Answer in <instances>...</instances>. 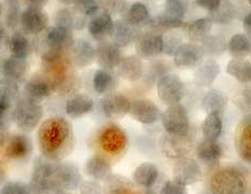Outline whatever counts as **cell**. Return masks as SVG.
<instances>
[{"label":"cell","instance_id":"6da1fadb","mask_svg":"<svg viewBox=\"0 0 251 194\" xmlns=\"http://www.w3.org/2000/svg\"><path fill=\"white\" fill-rule=\"evenodd\" d=\"M38 142L42 155L59 162L74 150V129L66 119L53 117L48 119L38 131Z\"/></svg>","mask_w":251,"mask_h":194},{"label":"cell","instance_id":"7a4b0ae2","mask_svg":"<svg viewBox=\"0 0 251 194\" xmlns=\"http://www.w3.org/2000/svg\"><path fill=\"white\" fill-rule=\"evenodd\" d=\"M57 161L41 155L34 162V171L29 182L31 194H56L62 191L54 178Z\"/></svg>","mask_w":251,"mask_h":194},{"label":"cell","instance_id":"3957f363","mask_svg":"<svg viewBox=\"0 0 251 194\" xmlns=\"http://www.w3.org/2000/svg\"><path fill=\"white\" fill-rule=\"evenodd\" d=\"M212 194H246L248 181L236 169H223L215 172L210 180Z\"/></svg>","mask_w":251,"mask_h":194},{"label":"cell","instance_id":"277c9868","mask_svg":"<svg viewBox=\"0 0 251 194\" xmlns=\"http://www.w3.org/2000/svg\"><path fill=\"white\" fill-rule=\"evenodd\" d=\"M42 117L43 108L39 102L26 98L19 100L11 113V118L15 125L25 133L34 132L40 124Z\"/></svg>","mask_w":251,"mask_h":194},{"label":"cell","instance_id":"5b68a950","mask_svg":"<svg viewBox=\"0 0 251 194\" xmlns=\"http://www.w3.org/2000/svg\"><path fill=\"white\" fill-rule=\"evenodd\" d=\"M74 34L72 30L53 26L45 30V36L41 41L43 53H66L74 43Z\"/></svg>","mask_w":251,"mask_h":194},{"label":"cell","instance_id":"8992f818","mask_svg":"<svg viewBox=\"0 0 251 194\" xmlns=\"http://www.w3.org/2000/svg\"><path fill=\"white\" fill-rule=\"evenodd\" d=\"M160 149L168 159L184 158L193 149V139L189 134L173 135L165 133L160 139Z\"/></svg>","mask_w":251,"mask_h":194},{"label":"cell","instance_id":"52a82bcc","mask_svg":"<svg viewBox=\"0 0 251 194\" xmlns=\"http://www.w3.org/2000/svg\"><path fill=\"white\" fill-rule=\"evenodd\" d=\"M157 95L167 106L179 104L184 96V84L179 75L166 73L157 81Z\"/></svg>","mask_w":251,"mask_h":194},{"label":"cell","instance_id":"ba28073f","mask_svg":"<svg viewBox=\"0 0 251 194\" xmlns=\"http://www.w3.org/2000/svg\"><path fill=\"white\" fill-rule=\"evenodd\" d=\"M162 123L166 133L173 135H187L190 131V120L185 108L180 105L168 106L163 112Z\"/></svg>","mask_w":251,"mask_h":194},{"label":"cell","instance_id":"9c48e42d","mask_svg":"<svg viewBox=\"0 0 251 194\" xmlns=\"http://www.w3.org/2000/svg\"><path fill=\"white\" fill-rule=\"evenodd\" d=\"M173 180L187 187L199 182L203 177V172L198 162L184 156L176 162L173 170Z\"/></svg>","mask_w":251,"mask_h":194},{"label":"cell","instance_id":"30bf717a","mask_svg":"<svg viewBox=\"0 0 251 194\" xmlns=\"http://www.w3.org/2000/svg\"><path fill=\"white\" fill-rule=\"evenodd\" d=\"M0 150H2L3 155L8 160L24 161L28 159L32 152V142L25 134H15L9 136Z\"/></svg>","mask_w":251,"mask_h":194},{"label":"cell","instance_id":"8fae6325","mask_svg":"<svg viewBox=\"0 0 251 194\" xmlns=\"http://www.w3.org/2000/svg\"><path fill=\"white\" fill-rule=\"evenodd\" d=\"M204 52L201 46L194 42L182 43L174 54V63L178 68H195L204 61Z\"/></svg>","mask_w":251,"mask_h":194},{"label":"cell","instance_id":"7c38bea8","mask_svg":"<svg viewBox=\"0 0 251 194\" xmlns=\"http://www.w3.org/2000/svg\"><path fill=\"white\" fill-rule=\"evenodd\" d=\"M54 178L62 191H74L82 182L79 169L70 162H58Z\"/></svg>","mask_w":251,"mask_h":194},{"label":"cell","instance_id":"4fadbf2b","mask_svg":"<svg viewBox=\"0 0 251 194\" xmlns=\"http://www.w3.org/2000/svg\"><path fill=\"white\" fill-rule=\"evenodd\" d=\"M126 134L118 125H108L100 134V147L108 153H120L126 147Z\"/></svg>","mask_w":251,"mask_h":194},{"label":"cell","instance_id":"5bb4252c","mask_svg":"<svg viewBox=\"0 0 251 194\" xmlns=\"http://www.w3.org/2000/svg\"><path fill=\"white\" fill-rule=\"evenodd\" d=\"M20 24L26 34L39 35L48 28L49 16L42 9L27 7L21 14Z\"/></svg>","mask_w":251,"mask_h":194},{"label":"cell","instance_id":"9a60e30c","mask_svg":"<svg viewBox=\"0 0 251 194\" xmlns=\"http://www.w3.org/2000/svg\"><path fill=\"white\" fill-rule=\"evenodd\" d=\"M54 92V86L45 74H35L27 81L24 88L25 98L39 102L51 96Z\"/></svg>","mask_w":251,"mask_h":194},{"label":"cell","instance_id":"2e32d148","mask_svg":"<svg viewBox=\"0 0 251 194\" xmlns=\"http://www.w3.org/2000/svg\"><path fill=\"white\" fill-rule=\"evenodd\" d=\"M135 48L137 56L149 59L162 53V35L153 31L140 32L135 40Z\"/></svg>","mask_w":251,"mask_h":194},{"label":"cell","instance_id":"e0dca14e","mask_svg":"<svg viewBox=\"0 0 251 194\" xmlns=\"http://www.w3.org/2000/svg\"><path fill=\"white\" fill-rule=\"evenodd\" d=\"M129 115L134 120L143 124H153L160 118V109L150 99L141 98L130 102Z\"/></svg>","mask_w":251,"mask_h":194},{"label":"cell","instance_id":"ac0fdd59","mask_svg":"<svg viewBox=\"0 0 251 194\" xmlns=\"http://www.w3.org/2000/svg\"><path fill=\"white\" fill-rule=\"evenodd\" d=\"M101 109L108 118L118 120L129 112L130 101L126 96L112 92L101 99Z\"/></svg>","mask_w":251,"mask_h":194},{"label":"cell","instance_id":"d6986e66","mask_svg":"<svg viewBox=\"0 0 251 194\" xmlns=\"http://www.w3.org/2000/svg\"><path fill=\"white\" fill-rule=\"evenodd\" d=\"M68 58L72 65L78 68H84L89 66L96 57V50L89 41L79 39L74 41L73 46L68 50Z\"/></svg>","mask_w":251,"mask_h":194},{"label":"cell","instance_id":"ffe728a7","mask_svg":"<svg viewBox=\"0 0 251 194\" xmlns=\"http://www.w3.org/2000/svg\"><path fill=\"white\" fill-rule=\"evenodd\" d=\"M112 27L113 21L111 15L101 9L92 14L89 23H87V29H89L90 35L97 41H105L110 36Z\"/></svg>","mask_w":251,"mask_h":194},{"label":"cell","instance_id":"44dd1931","mask_svg":"<svg viewBox=\"0 0 251 194\" xmlns=\"http://www.w3.org/2000/svg\"><path fill=\"white\" fill-rule=\"evenodd\" d=\"M140 34L137 27L125 23L124 21L119 20L116 23L113 22V27L110 32L111 42L118 48H126L132 45Z\"/></svg>","mask_w":251,"mask_h":194},{"label":"cell","instance_id":"7402d4cb","mask_svg":"<svg viewBox=\"0 0 251 194\" xmlns=\"http://www.w3.org/2000/svg\"><path fill=\"white\" fill-rule=\"evenodd\" d=\"M86 16L81 14L75 8H64L58 10L54 22L55 26L68 30L83 29L86 25Z\"/></svg>","mask_w":251,"mask_h":194},{"label":"cell","instance_id":"603a6c76","mask_svg":"<svg viewBox=\"0 0 251 194\" xmlns=\"http://www.w3.org/2000/svg\"><path fill=\"white\" fill-rule=\"evenodd\" d=\"M96 61L101 69L112 70L118 67L121 61V50L112 42H102L96 48Z\"/></svg>","mask_w":251,"mask_h":194},{"label":"cell","instance_id":"cb8c5ba5","mask_svg":"<svg viewBox=\"0 0 251 194\" xmlns=\"http://www.w3.org/2000/svg\"><path fill=\"white\" fill-rule=\"evenodd\" d=\"M235 146L239 156L246 162L251 161V124L247 117L239 123L235 134Z\"/></svg>","mask_w":251,"mask_h":194},{"label":"cell","instance_id":"d4e9b609","mask_svg":"<svg viewBox=\"0 0 251 194\" xmlns=\"http://www.w3.org/2000/svg\"><path fill=\"white\" fill-rule=\"evenodd\" d=\"M94 101L89 95L77 93L70 96L65 105V111L73 119H78L92 111Z\"/></svg>","mask_w":251,"mask_h":194},{"label":"cell","instance_id":"484cf974","mask_svg":"<svg viewBox=\"0 0 251 194\" xmlns=\"http://www.w3.org/2000/svg\"><path fill=\"white\" fill-rule=\"evenodd\" d=\"M118 74L128 81H137L144 74V64L137 55L122 57L118 65Z\"/></svg>","mask_w":251,"mask_h":194},{"label":"cell","instance_id":"4316f807","mask_svg":"<svg viewBox=\"0 0 251 194\" xmlns=\"http://www.w3.org/2000/svg\"><path fill=\"white\" fill-rule=\"evenodd\" d=\"M28 64L26 59L10 56L5 58L1 64V73L4 79H8L14 82L23 81L28 72Z\"/></svg>","mask_w":251,"mask_h":194},{"label":"cell","instance_id":"83f0119b","mask_svg":"<svg viewBox=\"0 0 251 194\" xmlns=\"http://www.w3.org/2000/svg\"><path fill=\"white\" fill-rule=\"evenodd\" d=\"M228 104V97L220 90H210L203 99V108L207 115L222 116Z\"/></svg>","mask_w":251,"mask_h":194},{"label":"cell","instance_id":"f1b7e54d","mask_svg":"<svg viewBox=\"0 0 251 194\" xmlns=\"http://www.w3.org/2000/svg\"><path fill=\"white\" fill-rule=\"evenodd\" d=\"M196 153H198V158L201 161V163L214 167L219 164L222 156V149L217 142L204 139L199 144Z\"/></svg>","mask_w":251,"mask_h":194},{"label":"cell","instance_id":"f546056e","mask_svg":"<svg viewBox=\"0 0 251 194\" xmlns=\"http://www.w3.org/2000/svg\"><path fill=\"white\" fill-rule=\"evenodd\" d=\"M121 13H122V21L135 27L146 24L150 18L148 8L141 2H134L130 4H126Z\"/></svg>","mask_w":251,"mask_h":194},{"label":"cell","instance_id":"4dcf8cb0","mask_svg":"<svg viewBox=\"0 0 251 194\" xmlns=\"http://www.w3.org/2000/svg\"><path fill=\"white\" fill-rule=\"evenodd\" d=\"M85 172L93 178V180L105 181L112 174V167L110 163L101 156H93L86 162Z\"/></svg>","mask_w":251,"mask_h":194},{"label":"cell","instance_id":"1f68e13d","mask_svg":"<svg viewBox=\"0 0 251 194\" xmlns=\"http://www.w3.org/2000/svg\"><path fill=\"white\" fill-rule=\"evenodd\" d=\"M135 183L144 188H152L159 178V170L155 164L145 162L136 167L133 174Z\"/></svg>","mask_w":251,"mask_h":194},{"label":"cell","instance_id":"d6a6232c","mask_svg":"<svg viewBox=\"0 0 251 194\" xmlns=\"http://www.w3.org/2000/svg\"><path fill=\"white\" fill-rule=\"evenodd\" d=\"M118 77L111 70L100 69L93 77V86L98 94H109L117 89Z\"/></svg>","mask_w":251,"mask_h":194},{"label":"cell","instance_id":"836d02e7","mask_svg":"<svg viewBox=\"0 0 251 194\" xmlns=\"http://www.w3.org/2000/svg\"><path fill=\"white\" fill-rule=\"evenodd\" d=\"M220 73V66L215 61L201 63L194 73V82L200 86H209Z\"/></svg>","mask_w":251,"mask_h":194},{"label":"cell","instance_id":"e575fe53","mask_svg":"<svg viewBox=\"0 0 251 194\" xmlns=\"http://www.w3.org/2000/svg\"><path fill=\"white\" fill-rule=\"evenodd\" d=\"M106 194H133L134 185L127 177L111 174L103 181Z\"/></svg>","mask_w":251,"mask_h":194},{"label":"cell","instance_id":"d590c367","mask_svg":"<svg viewBox=\"0 0 251 194\" xmlns=\"http://www.w3.org/2000/svg\"><path fill=\"white\" fill-rule=\"evenodd\" d=\"M8 47L11 52V56L22 59H26L27 57H29L32 52V43L22 32H14L11 36Z\"/></svg>","mask_w":251,"mask_h":194},{"label":"cell","instance_id":"8d00e7d4","mask_svg":"<svg viewBox=\"0 0 251 194\" xmlns=\"http://www.w3.org/2000/svg\"><path fill=\"white\" fill-rule=\"evenodd\" d=\"M237 16L236 7L230 1H222L219 7L209 12L207 16L212 24L227 25L232 23Z\"/></svg>","mask_w":251,"mask_h":194},{"label":"cell","instance_id":"74e56055","mask_svg":"<svg viewBox=\"0 0 251 194\" xmlns=\"http://www.w3.org/2000/svg\"><path fill=\"white\" fill-rule=\"evenodd\" d=\"M184 26L187 28L189 39L194 43L203 41L207 36L210 35L212 29V23L208 18L198 19L190 22L187 25L184 24Z\"/></svg>","mask_w":251,"mask_h":194},{"label":"cell","instance_id":"f35d334b","mask_svg":"<svg viewBox=\"0 0 251 194\" xmlns=\"http://www.w3.org/2000/svg\"><path fill=\"white\" fill-rule=\"evenodd\" d=\"M226 73L239 82L248 83L251 80V65L245 58H232L226 66Z\"/></svg>","mask_w":251,"mask_h":194},{"label":"cell","instance_id":"ab89813d","mask_svg":"<svg viewBox=\"0 0 251 194\" xmlns=\"http://www.w3.org/2000/svg\"><path fill=\"white\" fill-rule=\"evenodd\" d=\"M233 58H245L250 55L251 43L249 36L245 34L234 35L227 43V48Z\"/></svg>","mask_w":251,"mask_h":194},{"label":"cell","instance_id":"60d3db41","mask_svg":"<svg viewBox=\"0 0 251 194\" xmlns=\"http://www.w3.org/2000/svg\"><path fill=\"white\" fill-rule=\"evenodd\" d=\"M223 128L222 118L218 115H207L205 120L201 123V132L204 139L217 142L221 136Z\"/></svg>","mask_w":251,"mask_h":194},{"label":"cell","instance_id":"b9f144b4","mask_svg":"<svg viewBox=\"0 0 251 194\" xmlns=\"http://www.w3.org/2000/svg\"><path fill=\"white\" fill-rule=\"evenodd\" d=\"M201 50L204 52V55L208 56H217L225 53L227 48V42L221 36L217 35H208L205 39L201 41Z\"/></svg>","mask_w":251,"mask_h":194},{"label":"cell","instance_id":"7bdbcfd3","mask_svg":"<svg viewBox=\"0 0 251 194\" xmlns=\"http://www.w3.org/2000/svg\"><path fill=\"white\" fill-rule=\"evenodd\" d=\"M182 43V36L180 32L176 29L167 30L164 35H162V53L174 56V54Z\"/></svg>","mask_w":251,"mask_h":194},{"label":"cell","instance_id":"ee69618b","mask_svg":"<svg viewBox=\"0 0 251 194\" xmlns=\"http://www.w3.org/2000/svg\"><path fill=\"white\" fill-rule=\"evenodd\" d=\"M19 95V85L8 79L0 80V102L11 107Z\"/></svg>","mask_w":251,"mask_h":194},{"label":"cell","instance_id":"f6af8a7d","mask_svg":"<svg viewBox=\"0 0 251 194\" xmlns=\"http://www.w3.org/2000/svg\"><path fill=\"white\" fill-rule=\"evenodd\" d=\"M188 10L187 0H166L164 14L167 18L176 21H183Z\"/></svg>","mask_w":251,"mask_h":194},{"label":"cell","instance_id":"bcb514c9","mask_svg":"<svg viewBox=\"0 0 251 194\" xmlns=\"http://www.w3.org/2000/svg\"><path fill=\"white\" fill-rule=\"evenodd\" d=\"M0 194H31V190L25 182L9 181L0 189Z\"/></svg>","mask_w":251,"mask_h":194},{"label":"cell","instance_id":"7dc6e473","mask_svg":"<svg viewBox=\"0 0 251 194\" xmlns=\"http://www.w3.org/2000/svg\"><path fill=\"white\" fill-rule=\"evenodd\" d=\"M98 5L108 14L114 15L122 12L126 5V0H98Z\"/></svg>","mask_w":251,"mask_h":194},{"label":"cell","instance_id":"c3c4849f","mask_svg":"<svg viewBox=\"0 0 251 194\" xmlns=\"http://www.w3.org/2000/svg\"><path fill=\"white\" fill-rule=\"evenodd\" d=\"M74 8L77 9L81 14L90 18L97 10H100L98 0H75L74 2Z\"/></svg>","mask_w":251,"mask_h":194},{"label":"cell","instance_id":"681fc988","mask_svg":"<svg viewBox=\"0 0 251 194\" xmlns=\"http://www.w3.org/2000/svg\"><path fill=\"white\" fill-rule=\"evenodd\" d=\"M21 14L22 13L20 11L19 4L15 1L10 2L7 10V14H5V22H7V25L10 28H15L20 24Z\"/></svg>","mask_w":251,"mask_h":194},{"label":"cell","instance_id":"f907efd6","mask_svg":"<svg viewBox=\"0 0 251 194\" xmlns=\"http://www.w3.org/2000/svg\"><path fill=\"white\" fill-rule=\"evenodd\" d=\"M80 194H106L103 186L100 181L96 180H86L81 182L79 186Z\"/></svg>","mask_w":251,"mask_h":194},{"label":"cell","instance_id":"816d5d0a","mask_svg":"<svg viewBox=\"0 0 251 194\" xmlns=\"http://www.w3.org/2000/svg\"><path fill=\"white\" fill-rule=\"evenodd\" d=\"M161 194H189L188 189L175 180H168L162 187Z\"/></svg>","mask_w":251,"mask_h":194},{"label":"cell","instance_id":"f5cc1de1","mask_svg":"<svg viewBox=\"0 0 251 194\" xmlns=\"http://www.w3.org/2000/svg\"><path fill=\"white\" fill-rule=\"evenodd\" d=\"M195 2L201 9H205L208 12H211V11L219 7L222 0H195Z\"/></svg>","mask_w":251,"mask_h":194},{"label":"cell","instance_id":"db71d44e","mask_svg":"<svg viewBox=\"0 0 251 194\" xmlns=\"http://www.w3.org/2000/svg\"><path fill=\"white\" fill-rule=\"evenodd\" d=\"M49 0H24V2L27 4V7L31 8H39L42 9L48 3Z\"/></svg>","mask_w":251,"mask_h":194},{"label":"cell","instance_id":"11a10c76","mask_svg":"<svg viewBox=\"0 0 251 194\" xmlns=\"http://www.w3.org/2000/svg\"><path fill=\"white\" fill-rule=\"evenodd\" d=\"M243 25H244V29L248 32V35H250V31H251V15H250V13L247 14L244 18Z\"/></svg>","mask_w":251,"mask_h":194},{"label":"cell","instance_id":"9f6ffc18","mask_svg":"<svg viewBox=\"0 0 251 194\" xmlns=\"http://www.w3.org/2000/svg\"><path fill=\"white\" fill-rule=\"evenodd\" d=\"M5 37H7V32H5V29L3 28V27L0 25V47L3 45Z\"/></svg>","mask_w":251,"mask_h":194},{"label":"cell","instance_id":"6f0895ef","mask_svg":"<svg viewBox=\"0 0 251 194\" xmlns=\"http://www.w3.org/2000/svg\"><path fill=\"white\" fill-rule=\"evenodd\" d=\"M5 178H7V175H5V170L2 169L1 166H0V187L3 186Z\"/></svg>","mask_w":251,"mask_h":194},{"label":"cell","instance_id":"680465c9","mask_svg":"<svg viewBox=\"0 0 251 194\" xmlns=\"http://www.w3.org/2000/svg\"><path fill=\"white\" fill-rule=\"evenodd\" d=\"M145 191H141L140 193H133V194H155V192L152 190L151 188H145Z\"/></svg>","mask_w":251,"mask_h":194},{"label":"cell","instance_id":"91938a15","mask_svg":"<svg viewBox=\"0 0 251 194\" xmlns=\"http://www.w3.org/2000/svg\"><path fill=\"white\" fill-rule=\"evenodd\" d=\"M59 1L64 3V4H74L75 0H59Z\"/></svg>","mask_w":251,"mask_h":194},{"label":"cell","instance_id":"94428289","mask_svg":"<svg viewBox=\"0 0 251 194\" xmlns=\"http://www.w3.org/2000/svg\"><path fill=\"white\" fill-rule=\"evenodd\" d=\"M56 194H74V193H70V192H67V191H59V192H57Z\"/></svg>","mask_w":251,"mask_h":194},{"label":"cell","instance_id":"6125c7cd","mask_svg":"<svg viewBox=\"0 0 251 194\" xmlns=\"http://www.w3.org/2000/svg\"><path fill=\"white\" fill-rule=\"evenodd\" d=\"M2 12H3V7H2V4L0 3V16L2 15Z\"/></svg>","mask_w":251,"mask_h":194},{"label":"cell","instance_id":"be15d7a7","mask_svg":"<svg viewBox=\"0 0 251 194\" xmlns=\"http://www.w3.org/2000/svg\"><path fill=\"white\" fill-rule=\"evenodd\" d=\"M226 1H230V0H226Z\"/></svg>","mask_w":251,"mask_h":194},{"label":"cell","instance_id":"e7e4bbea","mask_svg":"<svg viewBox=\"0 0 251 194\" xmlns=\"http://www.w3.org/2000/svg\"><path fill=\"white\" fill-rule=\"evenodd\" d=\"M248 2H249V3H250V0H248Z\"/></svg>","mask_w":251,"mask_h":194}]
</instances>
